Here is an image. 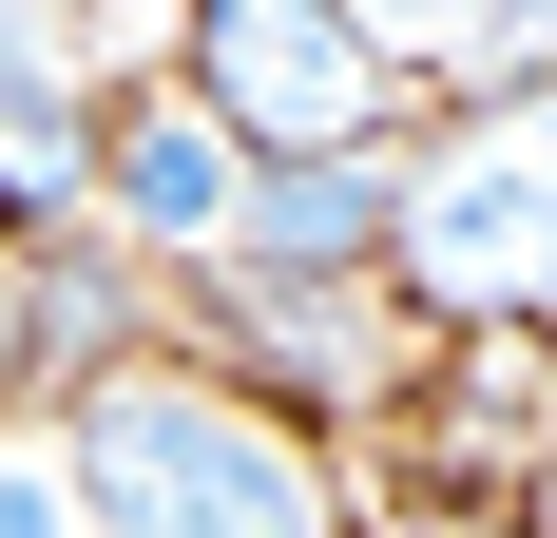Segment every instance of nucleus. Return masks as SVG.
<instances>
[{"instance_id":"obj_1","label":"nucleus","mask_w":557,"mask_h":538,"mask_svg":"<svg viewBox=\"0 0 557 538\" xmlns=\"http://www.w3.org/2000/svg\"><path fill=\"white\" fill-rule=\"evenodd\" d=\"M77 481H97L115 538H346V481H327V404L250 384L231 346H135L58 404Z\"/></svg>"},{"instance_id":"obj_2","label":"nucleus","mask_w":557,"mask_h":538,"mask_svg":"<svg viewBox=\"0 0 557 538\" xmlns=\"http://www.w3.org/2000/svg\"><path fill=\"white\" fill-rule=\"evenodd\" d=\"M404 289L461 346H557V58L404 135Z\"/></svg>"},{"instance_id":"obj_3","label":"nucleus","mask_w":557,"mask_h":538,"mask_svg":"<svg viewBox=\"0 0 557 538\" xmlns=\"http://www.w3.org/2000/svg\"><path fill=\"white\" fill-rule=\"evenodd\" d=\"M173 77L250 135V155H346V135H423V77L385 58L366 0H173Z\"/></svg>"},{"instance_id":"obj_4","label":"nucleus","mask_w":557,"mask_h":538,"mask_svg":"<svg viewBox=\"0 0 557 538\" xmlns=\"http://www.w3.org/2000/svg\"><path fill=\"white\" fill-rule=\"evenodd\" d=\"M173 327L193 346H231L250 384H288V404H404V327H423V289L404 269H288V250H193L173 269Z\"/></svg>"},{"instance_id":"obj_5","label":"nucleus","mask_w":557,"mask_h":538,"mask_svg":"<svg viewBox=\"0 0 557 538\" xmlns=\"http://www.w3.org/2000/svg\"><path fill=\"white\" fill-rule=\"evenodd\" d=\"M135 346H173V250L135 212H20V250H0V384L77 404Z\"/></svg>"},{"instance_id":"obj_6","label":"nucleus","mask_w":557,"mask_h":538,"mask_svg":"<svg viewBox=\"0 0 557 538\" xmlns=\"http://www.w3.org/2000/svg\"><path fill=\"white\" fill-rule=\"evenodd\" d=\"M250 173H270V155H250L193 77H154V97H115V173H97V212H135L173 269H193V250H231V231H250Z\"/></svg>"},{"instance_id":"obj_7","label":"nucleus","mask_w":557,"mask_h":538,"mask_svg":"<svg viewBox=\"0 0 557 538\" xmlns=\"http://www.w3.org/2000/svg\"><path fill=\"white\" fill-rule=\"evenodd\" d=\"M97 173H115V97L77 77L58 20H20V58H0V193L20 212H97Z\"/></svg>"},{"instance_id":"obj_8","label":"nucleus","mask_w":557,"mask_h":538,"mask_svg":"<svg viewBox=\"0 0 557 538\" xmlns=\"http://www.w3.org/2000/svg\"><path fill=\"white\" fill-rule=\"evenodd\" d=\"M385 20L404 77H443V97H481V77H539L557 58V0H366Z\"/></svg>"},{"instance_id":"obj_9","label":"nucleus","mask_w":557,"mask_h":538,"mask_svg":"<svg viewBox=\"0 0 557 538\" xmlns=\"http://www.w3.org/2000/svg\"><path fill=\"white\" fill-rule=\"evenodd\" d=\"M0 538H115L97 481H77V442H58V404H20V442H0Z\"/></svg>"},{"instance_id":"obj_10","label":"nucleus","mask_w":557,"mask_h":538,"mask_svg":"<svg viewBox=\"0 0 557 538\" xmlns=\"http://www.w3.org/2000/svg\"><path fill=\"white\" fill-rule=\"evenodd\" d=\"M20 20H58V39H97V20H115V0H20Z\"/></svg>"}]
</instances>
